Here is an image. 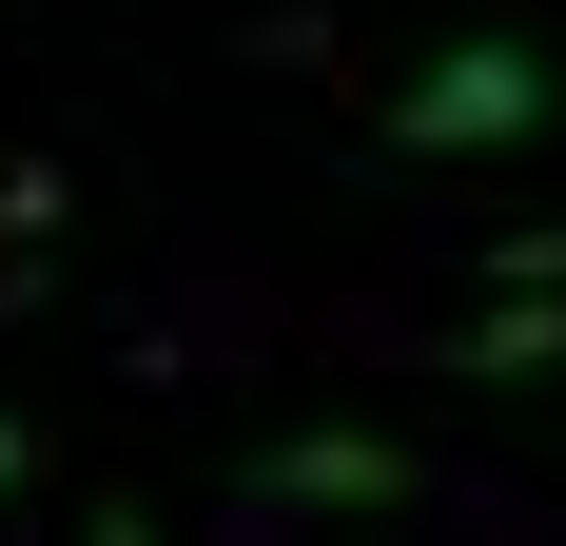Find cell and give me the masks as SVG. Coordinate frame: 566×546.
<instances>
[{"label":"cell","mask_w":566,"mask_h":546,"mask_svg":"<svg viewBox=\"0 0 566 546\" xmlns=\"http://www.w3.org/2000/svg\"><path fill=\"white\" fill-rule=\"evenodd\" d=\"M450 351H469L489 390H547V371H566V293H489V313H469Z\"/></svg>","instance_id":"3"},{"label":"cell","mask_w":566,"mask_h":546,"mask_svg":"<svg viewBox=\"0 0 566 546\" xmlns=\"http://www.w3.org/2000/svg\"><path fill=\"white\" fill-rule=\"evenodd\" d=\"M410 489H430V469H410L391 430H274L254 469H234L254 527H371V507H410Z\"/></svg>","instance_id":"2"},{"label":"cell","mask_w":566,"mask_h":546,"mask_svg":"<svg viewBox=\"0 0 566 546\" xmlns=\"http://www.w3.org/2000/svg\"><path fill=\"white\" fill-rule=\"evenodd\" d=\"M20 489H40V430H20V410H0V507H20Z\"/></svg>","instance_id":"5"},{"label":"cell","mask_w":566,"mask_h":546,"mask_svg":"<svg viewBox=\"0 0 566 546\" xmlns=\"http://www.w3.org/2000/svg\"><path fill=\"white\" fill-rule=\"evenodd\" d=\"M489 273H509V293H566V234H509Z\"/></svg>","instance_id":"4"},{"label":"cell","mask_w":566,"mask_h":546,"mask_svg":"<svg viewBox=\"0 0 566 546\" xmlns=\"http://www.w3.org/2000/svg\"><path fill=\"white\" fill-rule=\"evenodd\" d=\"M547 117H566V59L547 40H450L430 78H391L410 157H509V137H547Z\"/></svg>","instance_id":"1"}]
</instances>
